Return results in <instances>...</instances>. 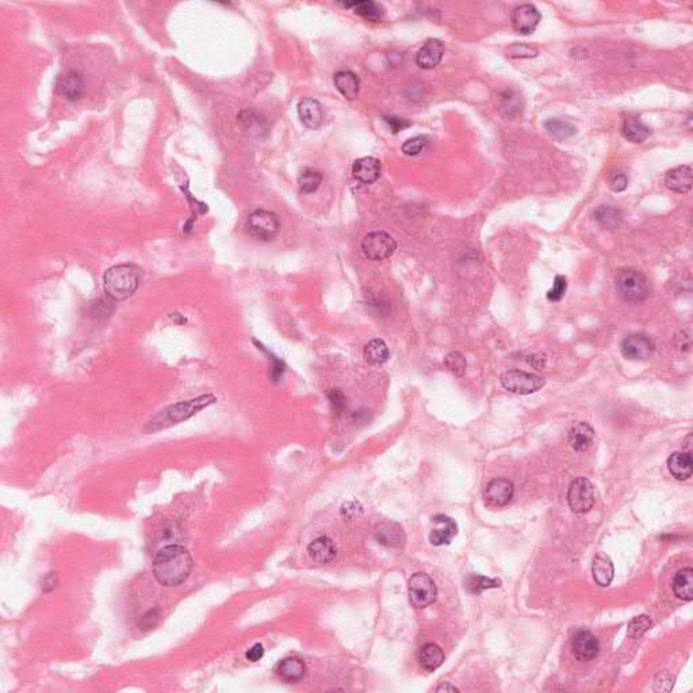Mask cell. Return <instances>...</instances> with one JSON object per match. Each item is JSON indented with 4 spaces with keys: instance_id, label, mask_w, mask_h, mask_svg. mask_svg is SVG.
Returning a JSON list of instances; mask_svg holds the SVG:
<instances>
[{
    "instance_id": "836d02e7",
    "label": "cell",
    "mask_w": 693,
    "mask_h": 693,
    "mask_svg": "<svg viewBox=\"0 0 693 693\" xmlns=\"http://www.w3.org/2000/svg\"><path fill=\"white\" fill-rule=\"evenodd\" d=\"M501 581L498 578H487L484 576L473 574L466 580V590L473 594H478L486 589H494L500 588Z\"/></svg>"
},
{
    "instance_id": "cb8c5ba5",
    "label": "cell",
    "mask_w": 693,
    "mask_h": 693,
    "mask_svg": "<svg viewBox=\"0 0 693 693\" xmlns=\"http://www.w3.org/2000/svg\"><path fill=\"white\" fill-rule=\"evenodd\" d=\"M377 540L386 547H402L405 543V534L396 523H382L375 529Z\"/></svg>"
},
{
    "instance_id": "bcb514c9",
    "label": "cell",
    "mask_w": 693,
    "mask_h": 693,
    "mask_svg": "<svg viewBox=\"0 0 693 693\" xmlns=\"http://www.w3.org/2000/svg\"><path fill=\"white\" fill-rule=\"evenodd\" d=\"M270 362H273L271 371H270V378L274 382H279L280 381V378L283 377V373H284V364H283V362H280L274 355H270Z\"/></svg>"
},
{
    "instance_id": "f35d334b",
    "label": "cell",
    "mask_w": 693,
    "mask_h": 693,
    "mask_svg": "<svg viewBox=\"0 0 693 693\" xmlns=\"http://www.w3.org/2000/svg\"><path fill=\"white\" fill-rule=\"evenodd\" d=\"M566 289H567L566 277H562V275L555 277L554 284H553V287L547 293V300L550 302H559L565 297Z\"/></svg>"
},
{
    "instance_id": "2e32d148",
    "label": "cell",
    "mask_w": 693,
    "mask_h": 693,
    "mask_svg": "<svg viewBox=\"0 0 693 693\" xmlns=\"http://www.w3.org/2000/svg\"><path fill=\"white\" fill-rule=\"evenodd\" d=\"M666 187L677 194H687L693 184V173L691 166H679L672 168L665 175Z\"/></svg>"
},
{
    "instance_id": "5bb4252c",
    "label": "cell",
    "mask_w": 693,
    "mask_h": 693,
    "mask_svg": "<svg viewBox=\"0 0 693 693\" xmlns=\"http://www.w3.org/2000/svg\"><path fill=\"white\" fill-rule=\"evenodd\" d=\"M445 52V43L440 39L431 38L417 52L416 64L422 70H433L442 63Z\"/></svg>"
},
{
    "instance_id": "f907efd6",
    "label": "cell",
    "mask_w": 693,
    "mask_h": 693,
    "mask_svg": "<svg viewBox=\"0 0 693 693\" xmlns=\"http://www.w3.org/2000/svg\"><path fill=\"white\" fill-rule=\"evenodd\" d=\"M436 692L453 693L459 692V690L451 685L450 683H443L440 687L436 688Z\"/></svg>"
},
{
    "instance_id": "277c9868",
    "label": "cell",
    "mask_w": 693,
    "mask_h": 693,
    "mask_svg": "<svg viewBox=\"0 0 693 693\" xmlns=\"http://www.w3.org/2000/svg\"><path fill=\"white\" fill-rule=\"evenodd\" d=\"M615 286L618 294L625 302L631 304H639L645 301L652 290L647 277L634 269L621 270L615 277Z\"/></svg>"
},
{
    "instance_id": "7c38bea8",
    "label": "cell",
    "mask_w": 693,
    "mask_h": 693,
    "mask_svg": "<svg viewBox=\"0 0 693 693\" xmlns=\"http://www.w3.org/2000/svg\"><path fill=\"white\" fill-rule=\"evenodd\" d=\"M515 494V486L505 478H494L485 487L484 497L490 507H505Z\"/></svg>"
},
{
    "instance_id": "d6986e66",
    "label": "cell",
    "mask_w": 693,
    "mask_h": 693,
    "mask_svg": "<svg viewBox=\"0 0 693 693\" xmlns=\"http://www.w3.org/2000/svg\"><path fill=\"white\" fill-rule=\"evenodd\" d=\"M352 175L358 182L371 184L377 182L381 175V163L378 159L371 156L358 159L352 166Z\"/></svg>"
},
{
    "instance_id": "1f68e13d",
    "label": "cell",
    "mask_w": 693,
    "mask_h": 693,
    "mask_svg": "<svg viewBox=\"0 0 693 693\" xmlns=\"http://www.w3.org/2000/svg\"><path fill=\"white\" fill-rule=\"evenodd\" d=\"M545 126H546L547 132L553 137L558 139H570L577 133V129L573 124H570L569 121H565V119H559V118L547 121Z\"/></svg>"
},
{
    "instance_id": "b9f144b4",
    "label": "cell",
    "mask_w": 693,
    "mask_h": 693,
    "mask_svg": "<svg viewBox=\"0 0 693 693\" xmlns=\"http://www.w3.org/2000/svg\"><path fill=\"white\" fill-rule=\"evenodd\" d=\"M160 622V614H159V609L157 608H153V609H149L141 619H139V629L142 631H149L152 628H155L157 624Z\"/></svg>"
},
{
    "instance_id": "7402d4cb",
    "label": "cell",
    "mask_w": 693,
    "mask_h": 693,
    "mask_svg": "<svg viewBox=\"0 0 693 693\" xmlns=\"http://www.w3.org/2000/svg\"><path fill=\"white\" fill-rule=\"evenodd\" d=\"M592 574L598 587H609L615 577V567L611 558L603 553L596 555L592 562Z\"/></svg>"
},
{
    "instance_id": "9c48e42d",
    "label": "cell",
    "mask_w": 693,
    "mask_h": 693,
    "mask_svg": "<svg viewBox=\"0 0 693 693\" xmlns=\"http://www.w3.org/2000/svg\"><path fill=\"white\" fill-rule=\"evenodd\" d=\"M594 501H596L594 486L589 480L580 477L570 484L567 491V502L573 512L576 514L589 512L594 505Z\"/></svg>"
},
{
    "instance_id": "3957f363",
    "label": "cell",
    "mask_w": 693,
    "mask_h": 693,
    "mask_svg": "<svg viewBox=\"0 0 693 693\" xmlns=\"http://www.w3.org/2000/svg\"><path fill=\"white\" fill-rule=\"evenodd\" d=\"M141 271L135 264H118L108 269L104 275V293L113 301H125L139 289Z\"/></svg>"
},
{
    "instance_id": "8992f818",
    "label": "cell",
    "mask_w": 693,
    "mask_h": 693,
    "mask_svg": "<svg viewBox=\"0 0 693 693\" xmlns=\"http://www.w3.org/2000/svg\"><path fill=\"white\" fill-rule=\"evenodd\" d=\"M409 601L416 608H427L436 601L438 588L427 573H416L409 578Z\"/></svg>"
},
{
    "instance_id": "5b68a950",
    "label": "cell",
    "mask_w": 693,
    "mask_h": 693,
    "mask_svg": "<svg viewBox=\"0 0 693 693\" xmlns=\"http://www.w3.org/2000/svg\"><path fill=\"white\" fill-rule=\"evenodd\" d=\"M245 228L253 239L259 242H273L280 231V222L273 211L255 210L249 214Z\"/></svg>"
},
{
    "instance_id": "52a82bcc",
    "label": "cell",
    "mask_w": 693,
    "mask_h": 693,
    "mask_svg": "<svg viewBox=\"0 0 693 693\" xmlns=\"http://www.w3.org/2000/svg\"><path fill=\"white\" fill-rule=\"evenodd\" d=\"M501 384L505 390H508L511 393L525 396V394H532V393H536L538 390H540L546 384V381H545V378H542L536 374H531V373H525V371H520V370H511V371H507L501 375Z\"/></svg>"
},
{
    "instance_id": "8d00e7d4",
    "label": "cell",
    "mask_w": 693,
    "mask_h": 693,
    "mask_svg": "<svg viewBox=\"0 0 693 693\" xmlns=\"http://www.w3.org/2000/svg\"><path fill=\"white\" fill-rule=\"evenodd\" d=\"M652 627V619L647 615L634 618L628 624V635L631 638H641Z\"/></svg>"
},
{
    "instance_id": "7a4b0ae2",
    "label": "cell",
    "mask_w": 693,
    "mask_h": 693,
    "mask_svg": "<svg viewBox=\"0 0 693 693\" xmlns=\"http://www.w3.org/2000/svg\"><path fill=\"white\" fill-rule=\"evenodd\" d=\"M215 402V397L211 394L201 396L188 401H182L177 404L170 405L164 411H162L159 415L153 417L145 427L146 432H159L167 428H171L176 424H180L190 417L199 413L202 409L208 408L211 404Z\"/></svg>"
},
{
    "instance_id": "4316f807",
    "label": "cell",
    "mask_w": 693,
    "mask_h": 693,
    "mask_svg": "<svg viewBox=\"0 0 693 693\" xmlns=\"http://www.w3.org/2000/svg\"><path fill=\"white\" fill-rule=\"evenodd\" d=\"M333 81H335L338 91L348 101H352L358 97L359 90H360V81H359V77L353 72L340 70L335 75Z\"/></svg>"
},
{
    "instance_id": "6da1fadb",
    "label": "cell",
    "mask_w": 693,
    "mask_h": 693,
    "mask_svg": "<svg viewBox=\"0 0 693 693\" xmlns=\"http://www.w3.org/2000/svg\"><path fill=\"white\" fill-rule=\"evenodd\" d=\"M153 576L163 587H177L191 574L194 560L190 553L177 545L162 549L153 558Z\"/></svg>"
},
{
    "instance_id": "9a60e30c",
    "label": "cell",
    "mask_w": 693,
    "mask_h": 693,
    "mask_svg": "<svg viewBox=\"0 0 693 693\" xmlns=\"http://www.w3.org/2000/svg\"><path fill=\"white\" fill-rule=\"evenodd\" d=\"M572 652L574 658L587 662L596 658L600 652L598 639L589 631H578L572 641Z\"/></svg>"
},
{
    "instance_id": "ba28073f",
    "label": "cell",
    "mask_w": 693,
    "mask_h": 693,
    "mask_svg": "<svg viewBox=\"0 0 693 693\" xmlns=\"http://www.w3.org/2000/svg\"><path fill=\"white\" fill-rule=\"evenodd\" d=\"M397 249L396 240L386 232H371L364 236L362 251L369 260L382 262L389 259Z\"/></svg>"
},
{
    "instance_id": "44dd1931",
    "label": "cell",
    "mask_w": 693,
    "mask_h": 693,
    "mask_svg": "<svg viewBox=\"0 0 693 693\" xmlns=\"http://www.w3.org/2000/svg\"><path fill=\"white\" fill-rule=\"evenodd\" d=\"M567 440L573 450L577 452H585L589 450L594 440V431L588 422L578 421L570 428Z\"/></svg>"
},
{
    "instance_id": "8fae6325",
    "label": "cell",
    "mask_w": 693,
    "mask_h": 693,
    "mask_svg": "<svg viewBox=\"0 0 693 693\" xmlns=\"http://www.w3.org/2000/svg\"><path fill=\"white\" fill-rule=\"evenodd\" d=\"M512 26L519 35H532L539 22L542 21V15L539 10L534 4H520L514 8L511 15Z\"/></svg>"
},
{
    "instance_id": "ee69618b",
    "label": "cell",
    "mask_w": 693,
    "mask_h": 693,
    "mask_svg": "<svg viewBox=\"0 0 693 693\" xmlns=\"http://www.w3.org/2000/svg\"><path fill=\"white\" fill-rule=\"evenodd\" d=\"M628 186V177L625 173H615L609 179V187L615 193H622Z\"/></svg>"
},
{
    "instance_id": "60d3db41",
    "label": "cell",
    "mask_w": 693,
    "mask_h": 693,
    "mask_svg": "<svg viewBox=\"0 0 693 693\" xmlns=\"http://www.w3.org/2000/svg\"><path fill=\"white\" fill-rule=\"evenodd\" d=\"M328 398H329V402H331L333 411L338 413H343V411L346 408V398L344 393L340 391L339 389H331L328 391Z\"/></svg>"
},
{
    "instance_id": "ab89813d",
    "label": "cell",
    "mask_w": 693,
    "mask_h": 693,
    "mask_svg": "<svg viewBox=\"0 0 693 693\" xmlns=\"http://www.w3.org/2000/svg\"><path fill=\"white\" fill-rule=\"evenodd\" d=\"M113 311H114L113 302L110 300H104V298H99V300L91 302V306H90V312L97 318L107 317L113 313Z\"/></svg>"
},
{
    "instance_id": "d6a6232c",
    "label": "cell",
    "mask_w": 693,
    "mask_h": 693,
    "mask_svg": "<svg viewBox=\"0 0 693 693\" xmlns=\"http://www.w3.org/2000/svg\"><path fill=\"white\" fill-rule=\"evenodd\" d=\"M322 183V175L314 168H305L298 175V186L301 191L306 194H312L318 190Z\"/></svg>"
},
{
    "instance_id": "681fc988",
    "label": "cell",
    "mask_w": 693,
    "mask_h": 693,
    "mask_svg": "<svg viewBox=\"0 0 693 693\" xmlns=\"http://www.w3.org/2000/svg\"><path fill=\"white\" fill-rule=\"evenodd\" d=\"M529 363H531V364H532L536 370H542V369H545V366H546V358H545V355L532 356V358H531V360H529Z\"/></svg>"
},
{
    "instance_id": "484cf974",
    "label": "cell",
    "mask_w": 693,
    "mask_h": 693,
    "mask_svg": "<svg viewBox=\"0 0 693 693\" xmlns=\"http://www.w3.org/2000/svg\"><path fill=\"white\" fill-rule=\"evenodd\" d=\"M308 553L315 563L324 565L335 559L336 547L328 536H320L309 545Z\"/></svg>"
},
{
    "instance_id": "4fadbf2b",
    "label": "cell",
    "mask_w": 693,
    "mask_h": 693,
    "mask_svg": "<svg viewBox=\"0 0 693 693\" xmlns=\"http://www.w3.org/2000/svg\"><path fill=\"white\" fill-rule=\"evenodd\" d=\"M56 90L68 101H77L83 97L86 83L83 76L76 70H67L59 75L56 80Z\"/></svg>"
},
{
    "instance_id": "4dcf8cb0",
    "label": "cell",
    "mask_w": 693,
    "mask_h": 693,
    "mask_svg": "<svg viewBox=\"0 0 693 693\" xmlns=\"http://www.w3.org/2000/svg\"><path fill=\"white\" fill-rule=\"evenodd\" d=\"M364 358L373 366H381L389 359V348L382 339H373L364 346Z\"/></svg>"
},
{
    "instance_id": "ffe728a7",
    "label": "cell",
    "mask_w": 693,
    "mask_h": 693,
    "mask_svg": "<svg viewBox=\"0 0 693 693\" xmlns=\"http://www.w3.org/2000/svg\"><path fill=\"white\" fill-rule=\"evenodd\" d=\"M300 119L309 129H317L324 122V108L313 98H304L297 106Z\"/></svg>"
},
{
    "instance_id": "83f0119b",
    "label": "cell",
    "mask_w": 693,
    "mask_h": 693,
    "mask_svg": "<svg viewBox=\"0 0 693 693\" xmlns=\"http://www.w3.org/2000/svg\"><path fill=\"white\" fill-rule=\"evenodd\" d=\"M674 596L683 601H692L693 598V570L691 567L681 569L676 573L673 578Z\"/></svg>"
},
{
    "instance_id": "7dc6e473",
    "label": "cell",
    "mask_w": 693,
    "mask_h": 693,
    "mask_svg": "<svg viewBox=\"0 0 693 693\" xmlns=\"http://www.w3.org/2000/svg\"><path fill=\"white\" fill-rule=\"evenodd\" d=\"M384 122L389 125V128L393 133H398L411 125L407 119L397 118V117H384Z\"/></svg>"
},
{
    "instance_id": "74e56055",
    "label": "cell",
    "mask_w": 693,
    "mask_h": 693,
    "mask_svg": "<svg viewBox=\"0 0 693 693\" xmlns=\"http://www.w3.org/2000/svg\"><path fill=\"white\" fill-rule=\"evenodd\" d=\"M428 146V139L425 137H415V139H408L402 145V152L407 156H417L420 155L425 148Z\"/></svg>"
},
{
    "instance_id": "d590c367",
    "label": "cell",
    "mask_w": 693,
    "mask_h": 693,
    "mask_svg": "<svg viewBox=\"0 0 693 693\" xmlns=\"http://www.w3.org/2000/svg\"><path fill=\"white\" fill-rule=\"evenodd\" d=\"M445 366L453 375L463 377L466 373V369H467V362H466V358L463 356V353L453 351L445 358Z\"/></svg>"
},
{
    "instance_id": "30bf717a",
    "label": "cell",
    "mask_w": 693,
    "mask_h": 693,
    "mask_svg": "<svg viewBox=\"0 0 693 693\" xmlns=\"http://www.w3.org/2000/svg\"><path fill=\"white\" fill-rule=\"evenodd\" d=\"M622 353L629 360H646L654 353V342L643 333L629 335L622 342Z\"/></svg>"
},
{
    "instance_id": "f6af8a7d",
    "label": "cell",
    "mask_w": 693,
    "mask_h": 693,
    "mask_svg": "<svg viewBox=\"0 0 693 693\" xmlns=\"http://www.w3.org/2000/svg\"><path fill=\"white\" fill-rule=\"evenodd\" d=\"M60 583V578H59V574L57 573H49L46 574L42 580H41V589L43 593H49L52 590L56 589L57 585Z\"/></svg>"
},
{
    "instance_id": "603a6c76",
    "label": "cell",
    "mask_w": 693,
    "mask_h": 693,
    "mask_svg": "<svg viewBox=\"0 0 693 693\" xmlns=\"http://www.w3.org/2000/svg\"><path fill=\"white\" fill-rule=\"evenodd\" d=\"M667 469L670 474L679 480L685 481L692 477V455L688 452H674L667 458Z\"/></svg>"
},
{
    "instance_id": "f1b7e54d",
    "label": "cell",
    "mask_w": 693,
    "mask_h": 693,
    "mask_svg": "<svg viewBox=\"0 0 693 693\" xmlns=\"http://www.w3.org/2000/svg\"><path fill=\"white\" fill-rule=\"evenodd\" d=\"M650 128L646 126L638 115H628L624 119L623 135L624 137L629 139L631 142L641 144L643 141L649 139L650 136Z\"/></svg>"
},
{
    "instance_id": "c3c4849f",
    "label": "cell",
    "mask_w": 693,
    "mask_h": 693,
    "mask_svg": "<svg viewBox=\"0 0 693 693\" xmlns=\"http://www.w3.org/2000/svg\"><path fill=\"white\" fill-rule=\"evenodd\" d=\"M263 657H264V647H263V645H260V643L253 645V646H252V647H251V649L245 653V658L248 659V661H251V662H257V661H260V659L263 658Z\"/></svg>"
},
{
    "instance_id": "e0dca14e",
    "label": "cell",
    "mask_w": 693,
    "mask_h": 693,
    "mask_svg": "<svg viewBox=\"0 0 693 693\" xmlns=\"http://www.w3.org/2000/svg\"><path fill=\"white\" fill-rule=\"evenodd\" d=\"M308 667L306 663L302 659L290 657V658L282 659L275 667V673L277 677L289 684H295L304 680L306 676Z\"/></svg>"
},
{
    "instance_id": "f546056e",
    "label": "cell",
    "mask_w": 693,
    "mask_h": 693,
    "mask_svg": "<svg viewBox=\"0 0 693 693\" xmlns=\"http://www.w3.org/2000/svg\"><path fill=\"white\" fill-rule=\"evenodd\" d=\"M344 6L348 8H352L355 11V14L360 15L362 18H364L370 22H380L383 18V8L375 1L362 0V1L346 3Z\"/></svg>"
},
{
    "instance_id": "d4e9b609",
    "label": "cell",
    "mask_w": 693,
    "mask_h": 693,
    "mask_svg": "<svg viewBox=\"0 0 693 693\" xmlns=\"http://www.w3.org/2000/svg\"><path fill=\"white\" fill-rule=\"evenodd\" d=\"M417 658L422 669H425L427 672H433L443 665L446 657L440 646H438L436 643H427L420 647Z\"/></svg>"
},
{
    "instance_id": "ac0fdd59",
    "label": "cell",
    "mask_w": 693,
    "mask_h": 693,
    "mask_svg": "<svg viewBox=\"0 0 693 693\" xmlns=\"http://www.w3.org/2000/svg\"><path fill=\"white\" fill-rule=\"evenodd\" d=\"M436 527L432 529L429 535V540L433 546H445L450 545L451 540L458 534V525L453 520L446 515H438L433 518Z\"/></svg>"
},
{
    "instance_id": "e575fe53",
    "label": "cell",
    "mask_w": 693,
    "mask_h": 693,
    "mask_svg": "<svg viewBox=\"0 0 693 693\" xmlns=\"http://www.w3.org/2000/svg\"><path fill=\"white\" fill-rule=\"evenodd\" d=\"M596 219L603 224L607 228H616L621 224L622 214L618 208H611V206H601L597 208L596 213Z\"/></svg>"
},
{
    "instance_id": "7bdbcfd3",
    "label": "cell",
    "mask_w": 693,
    "mask_h": 693,
    "mask_svg": "<svg viewBox=\"0 0 693 693\" xmlns=\"http://www.w3.org/2000/svg\"><path fill=\"white\" fill-rule=\"evenodd\" d=\"M509 56L511 57H516V59H523V57H536L538 56V49L529 46V45H523V43H516L514 45L511 49H509Z\"/></svg>"
}]
</instances>
